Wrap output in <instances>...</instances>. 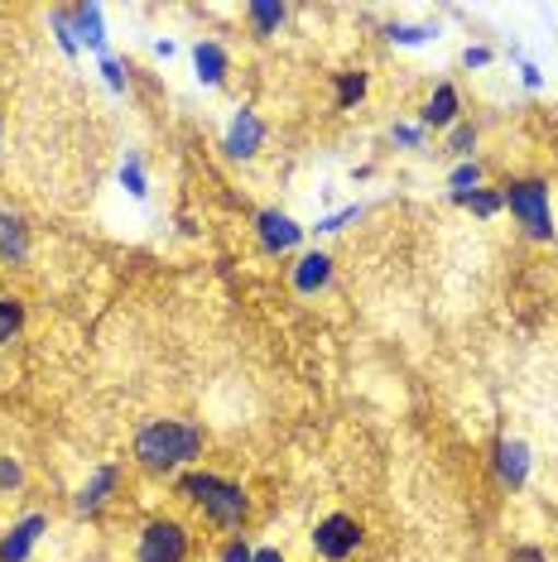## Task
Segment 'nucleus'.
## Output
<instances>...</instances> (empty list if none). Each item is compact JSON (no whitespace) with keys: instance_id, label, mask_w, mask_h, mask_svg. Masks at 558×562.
<instances>
[{"instance_id":"6e6552de","label":"nucleus","mask_w":558,"mask_h":562,"mask_svg":"<svg viewBox=\"0 0 558 562\" xmlns=\"http://www.w3.org/2000/svg\"><path fill=\"white\" fill-rule=\"evenodd\" d=\"M256 241L265 255H289V250H299L303 226L289 212H279V207H265V212H256Z\"/></svg>"},{"instance_id":"5701e85b","label":"nucleus","mask_w":558,"mask_h":562,"mask_svg":"<svg viewBox=\"0 0 558 562\" xmlns=\"http://www.w3.org/2000/svg\"><path fill=\"white\" fill-rule=\"evenodd\" d=\"M447 188H453V198H463V192L481 188V164H477V159H467V164H453V174H447Z\"/></svg>"},{"instance_id":"f3484780","label":"nucleus","mask_w":558,"mask_h":562,"mask_svg":"<svg viewBox=\"0 0 558 562\" xmlns=\"http://www.w3.org/2000/svg\"><path fill=\"white\" fill-rule=\"evenodd\" d=\"M371 78L367 72H337V112H351V106L367 102Z\"/></svg>"},{"instance_id":"9b49d317","label":"nucleus","mask_w":558,"mask_h":562,"mask_svg":"<svg viewBox=\"0 0 558 562\" xmlns=\"http://www.w3.org/2000/svg\"><path fill=\"white\" fill-rule=\"evenodd\" d=\"M289 284H294V293H303V298L323 293L327 284H333V255L327 250H303L299 260L289 265Z\"/></svg>"},{"instance_id":"7ed1b4c3","label":"nucleus","mask_w":558,"mask_h":562,"mask_svg":"<svg viewBox=\"0 0 558 562\" xmlns=\"http://www.w3.org/2000/svg\"><path fill=\"white\" fill-rule=\"evenodd\" d=\"M501 202L511 207V216L525 226L530 241H554V198L544 178H515L501 188Z\"/></svg>"},{"instance_id":"f704fd0d","label":"nucleus","mask_w":558,"mask_h":562,"mask_svg":"<svg viewBox=\"0 0 558 562\" xmlns=\"http://www.w3.org/2000/svg\"><path fill=\"white\" fill-rule=\"evenodd\" d=\"M0 130H5V120H0Z\"/></svg>"},{"instance_id":"c85d7f7f","label":"nucleus","mask_w":558,"mask_h":562,"mask_svg":"<svg viewBox=\"0 0 558 562\" xmlns=\"http://www.w3.org/2000/svg\"><path fill=\"white\" fill-rule=\"evenodd\" d=\"M48 24H54V39H58V48H63V54H78V39H72L68 10H54V15H48Z\"/></svg>"},{"instance_id":"4468645a","label":"nucleus","mask_w":558,"mask_h":562,"mask_svg":"<svg viewBox=\"0 0 558 562\" xmlns=\"http://www.w3.org/2000/svg\"><path fill=\"white\" fill-rule=\"evenodd\" d=\"M193 72H198L202 87H222L226 72H232V54L217 39H198L193 44Z\"/></svg>"},{"instance_id":"4be33fe9","label":"nucleus","mask_w":558,"mask_h":562,"mask_svg":"<svg viewBox=\"0 0 558 562\" xmlns=\"http://www.w3.org/2000/svg\"><path fill=\"white\" fill-rule=\"evenodd\" d=\"M447 154L457 159V164H467L472 150H477V126H467V120H457L453 130H447V144H443Z\"/></svg>"},{"instance_id":"aec40b11","label":"nucleus","mask_w":558,"mask_h":562,"mask_svg":"<svg viewBox=\"0 0 558 562\" xmlns=\"http://www.w3.org/2000/svg\"><path fill=\"white\" fill-rule=\"evenodd\" d=\"M457 207H467V212L472 216H481V222H487V216H496V212H501V192H496V188H472V192H463V198H453Z\"/></svg>"},{"instance_id":"f03ea898","label":"nucleus","mask_w":558,"mask_h":562,"mask_svg":"<svg viewBox=\"0 0 558 562\" xmlns=\"http://www.w3.org/2000/svg\"><path fill=\"white\" fill-rule=\"evenodd\" d=\"M178 495L188 500V505L202 510V519L212 524V529H241V524L251 519V495L241 491L236 481H226V476L217 471H184L178 476Z\"/></svg>"},{"instance_id":"39448f33","label":"nucleus","mask_w":558,"mask_h":562,"mask_svg":"<svg viewBox=\"0 0 558 562\" xmlns=\"http://www.w3.org/2000/svg\"><path fill=\"white\" fill-rule=\"evenodd\" d=\"M361 539H367V529H361V519H357V515H342V510H333V515H323L318 524H313V534H309L313 553H318L323 562H347V558L361 548Z\"/></svg>"},{"instance_id":"473e14b6","label":"nucleus","mask_w":558,"mask_h":562,"mask_svg":"<svg viewBox=\"0 0 558 562\" xmlns=\"http://www.w3.org/2000/svg\"><path fill=\"white\" fill-rule=\"evenodd\" d=\"M256 562H284V553L279 548H256Z\"/></svg>"},{"instance_id":"dca6fc26","label":"nucleus","mask_w":558,"mask_h":562,"mask_svg":"<svg viewBox=\"0 0 558 562\" xmlns=\"http://www.w3.org/2000/svg\"><path fill=\"white\" fill-rule=\"evenodd\" d=\"M284 20H289V5H279V0H251L246 5V24L256 39H275L284 30Z\"/></svg>"},{"instance_id":"2f4dec72","label":"nucleus","mask_w":558,"mask_h":562,"mask_svg":"<svg viewBox=\"0 0 558 562\" xmlns=\"http://www.w3.org/2000/svg\"><path fill=\"white\" fill-rule=\"evenodd\" d=\"M520 82H525L530 92H539V87H544V72H539L535 63H520Z\"/></svg>"},{"instance_id":"72a5a7b5","label":"nucleus","mask_w":558,"mask_h":562,"mask_svg":"<svg viewBox=\"0 0 558 562\" xmlns=\"http://www.w3.org/2000/svg\"><path fill=\"white\" fill-rule=\"evenodd\" d=\"M154 54H160V58H174L178 44H174V39H160V44H154Z\"/></svg>"},{"instance_id":"393cba45","label":"nucleus","mask_w":558,"mask_h":562,"mask_svg":"<svg viewBox=\"0 0 558 562\" xmlns=\"http://www.w3.org/2000/svg\"><path fill=\"white\" fill-rule=\"evenodd\" d=\"M24 485V461L10 457V452H0V495H15Z\"/></svg>"},{"instance_id":"1a4fd4ad","label":"nucleus","mask_w":558,"mask_h":562,"mask_svg":"<svg viewBox=\"0 0 558 562\" xmlns=\"http://www.w3.org/2000/svg\"><path fill=\"white\" fill-rule=\"evenodd\" d=\"M44 534H48V515H44V510H34V515L15 519L5 534H0V562H30L34 543H39Z\"/></svg>"},{"instance_id":"412c9836","label":"nucleus","mask_w":558,"mask_h":562,"mask_svg":"<svg viewBox=\"0 0 558 562\" xmlns=\"http://www.w3.org/2000/svg\"><path fill=\"white\" fill-rule=\"evenodd\" d=\"M385 39L399 44V48H415V44H429V39H439V30L433 24H385Z\"/></svg>"},{"instance_id":"cd10ccee","label":"nucleus","mask_w":558,"mask_h":562,"mask_svg":"<svg viewBox=\"0 0 558 562\" xmlns=\"http://www.w3.org/2000/svg\"><path fill=\"white\" fill-rule=\"evenodd\" d=\"M217 562H256V548L236 534V539H226L222 548H217Z\"/></svg>"},{"instance_id":"a878e982","label":"nucleus","mask_w":558,"mask_h":562,"mask_svg":"<svg viewBox=\"0 0 558 562\" xmlns=\"http://www.w3.org/2000/svg\"><path fill=\"white\" fill-rule=\"evenodd\" d=\"M102 82L106 87H112L116 96L130 87V72H126V63H120V58H112V54H102Z\"/></svg>"},{"instance_id":"2eb2a0df","label":"nucleus","mask_w":558,"mask_h":562,"mask_svg":"<svg viewBox=\"0 0 558 562\" xmlns=\"http://www.w3.org/2000/svg\"><path fill=\"white\" fill-rule=\"evenodd\" d=\"M68 24H72V39H78V48L106 54V15H102V5H72Z\"/></svg>"},{"instance_id":"7c9ffc66","label":"nucleus","mask_w":558,"mask_h":562,"mask_svg":"<svg viewBox=\"0 0 558 562\" xmlns=\"http://www.w3.org/2000/svg\"><path fill=\"white\" fill-rule=\"evenodd\" d=\"M505 562H549V558H544V548H535V543H515Z\"/></svg>"},{"instance_id":"c756f323","label":"nucleus","mask_w":558,"mask_h":562,"mask_svg":"<svg viewBox=\"0 0 558 562\" xmlns=\"http://www.w3.org/2000/svg\"><path fill=\"white\" fill-rule=\"evenodd\" d=\"M491 58H496V54H491L487 44H467V48H463V68H487Z\"/></svg>"},{"instance_id":"20e7f679","label":"nucleus","mask_w":558,"mask_h":562,"mask_svg":"<svg viewBox=\"0 0 558 562\" xmlns=\"http://www.w3.org/2000/svg\"><path fill=\"white\" fill-rule=\"evenodd\" d=\"M136 562H188V529L168 515H154L136 534Z\"/></svg>"},{"instance_id":"ddd939ff","label":"nucleus","mask_w":558,"mask_h":562,"mask_svg":"<svg viewBox=\"0 0 558 562\" xmlns=\"http://www.w3.org/2000/svg\"><path fill=\"white\" fill-rule=\"evenodd\" d=\"M0 260L15 265V270L30 260V226L10 202H0Z\"/></svg>"},{"instance_id":"bb28decb","label":"nucleus","mask_w":558,"mask_h":562,"mask_svg":"<svg viewBox=\"0 0 558 562\" xmlns=\"http://www.w3.org/2000/svg\"><path fill=\"white\" fill-rule=\"evenodd\" d=\"M423 136H429V130H423V126H409V120L391 126V140L399 144V150H423Z\"/></svg>"},{"instance_id":"0eeeda50","label":"nucleus","mask_w":558,"mask_h":562,"mask_svg":"<svg viewBox=\"0 0 558 562\" xmlns=\"http://www.w3.org/2000/svg\"><path fill=\"white\" fill-rule=\"evenodd\" d=\"M260 144H265V120L256 116V106H236L232 126H226V140H222L226 159H241V164H251V159L260 154Z\"/></svg>"},{"instance_id":"f8f14e48","label":"nucleus","mask_w":558,"mask_h":562,"mask_svg":"<svg viewBox=\"0 0 558 562\" xmlns=\"http://www.w3.org/2000/svg\"><path fill=\"white\" fill-rule=\"evenodd\" d=\"M457 120H463V92H457L453 82H439V87L429 92V102H423L419 126L423 130H453Z\"/></svg>"},{"instance_id":"423d86ee","label":"nucleus","mask_w":558,"mask_h":562,"mask_svg":"<svg viewBox=\"0 0 558 562\" xmlns=\"http://www.w3.org/2000/svg\"><path fill=\"white\" fill-rule=\"evenodd\" d=\"M120 476H126V471H120V461H102V467L82 481V491L72 495V510H78V515H88V519L102 515V510L116 500V491H120Z\"/></svg>"},{"instance_id":"9d476101","label":"nucleus","mask_w":558,"mask_h":562,"mask_svg":"<svg viewBox=\"0 0 558 562\" xmlns=\"http://www.w3.org/2000/svg\"><path fill=\"white\" fill-rule=\"evenodd\" d=\"M491 471H496V481H501L505 491H520V485L530 481V447L520 443V437H496Z\"/></svg>"},{"instance_id":"f257e3e1","label":"nucleus","mask_w":558,"mask_h":562,"mask_svg":"<svg viewBox=\"0 0 558 562\" xmlns=\"http://www.w3.org/2000/svg\"><path fill=\"white\" fill-rule=\"evenodd\" d=\"M202 447H208V433H202L198 423H184V419H150V423H140L136 443H130L136 461L144 471H154V476L193 467V461L202 457Z\"/></svg>"},{"instance_id":"b1692460","label":"nucleus","mask_w":558,"mask_h":562,"mask_svg":"<svg viewBox=\"0 0 558 562\" xmlns=\"http://www.w3.org/2000/svg\"><path fill=\"white\" fill-rule=\"evenodd\" d=\"M361 212H367V207H361V202H347V207H337V212H327L323 222L313 226V236H333V231H342V226H351V222H357Z\"/></svg>"},{"instance_id":"6ab92c4d","label":"nucleus","mask_w":558,"mask_h":562,"mask_svg":"<svg viewBox=\"0 0 558 562\" xmlns=\"http://www.w3.org/2000/svg\"><path fill=\"white\" fill-rule=\"evenodd\" d=\"M120 188H126L136 202L150 198V178H144V159H140L136 150H130V154H126V164H120Z\"/></svg>"},{"instance_id":"a211bd4d","label":"nucleus","mask_w":558,"mask_h":562,"mask_svg":"<svg viewBox=\"0 0 558 562\" xmlns=\"http://www.w3.org/2000/svg\"><path fill=\"white\" fill-rule=\"evenodd\" d=\"M24 332V303L15 293H0V347H10Z\"/></svg>"}]
</instances>
